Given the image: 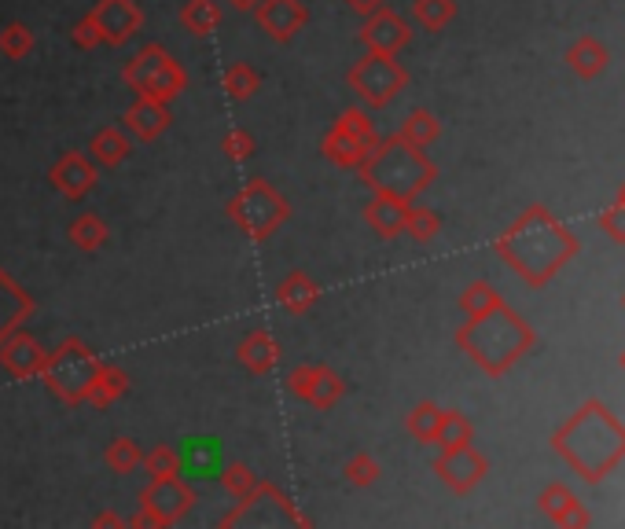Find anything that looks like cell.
<instances>
[{"mask_svg":"<svg viewBox=\"0 0 625 529\" xmlns=\"http://www.w3.org/2000/svg\"><path fill=\"white\" fill-rule=\"evenodd\" d=\"M342 4H346V8H350L353 15H372V12H379V8H383V4H387V0H342Z\"/></svg>","mask_w":625,"mask_h":529,"instance_id":"7dc6e473","label":"cell"},{"mask_svg":"<svg viewBox=\"0 0 625 529\" xmlns=\"http://www.w3.org/2000/svg\"><path fill=\"white\" fill-rule=\"evenodd\" d=\"M291 217V203L276 192L265 177H250L232 199H228V221L250 239V243H265L276 236Z\"/></svg>","mask_w":625,"mask_h":529,"instance_id":"5b68a950","label":"cell"},{"mask_svg":"<svg viewBox=\"0 0 625 529\" xmlns=\"http://www.w3.org/2000/svg\"><path fill=\"white\" fill-rule=\"evenodd\" d=\"M125 394H129V375H125L118 364L100 361L96 364V372H92L89 386H85V401H81V405L111 408L114 401H122Z\"/></svg>","mask_w":625,"mask_h":529,"instance_id":"d6986e66","label":"cell"},{"mask_svg":"<svg viewBox=\"0 0 625 529\" xmlns=\"http://www.w3.org/2000/svg\"><path fill=\"white\" fill-rule=\"evenodd\" d=\"M342 397H346V379L339 372H331L320 364L317 368V383H313V394H309L306 405H313L317 412H331V408L339 405Z\"/></svg>","mask_w":625,"mask_h":529,"instance_id":"1f68e13d","label":"cell"},{"mask_svg":"<svg viewBox=\"0 0 625 529\" xmlns=\"http://www.w3.org/2000/svg\"><path fill=\"white\" fill-rule=\"evenodd\" d=\"M122 125H125V133L133 136V140H140V144H151V140H159V136L173 125V111H170V103L137 96V103H133V107L122 114Z\"/></svg>","mask_w":625,"mask_h":529,"instance_id":"9a60e30c","label":"cell"},{"mask_svg":"<svg viewBox=\"0 0 625 529\" xmlns=\"http://www.w3.org/2000/svg\"><path fill=\"white\" fill-rule=\"evenodd\" d=\"M188 89V74H184V67L177 63V59H166L155 74H151V81L144 85V92L140 96H148V100H159V103H173L181 92Z\"/></svg>","mask_w":625,"mask_h":529,"instance_id":"484cf974","label":"cell"},{"mask_svg":"<svg viewBox=\"0 0 625 529\" xmlns=\"http://www.w3.org/2000/svg\"><path fill=\"white\" fill-rule=\"evenodd\" d=\"M497 254L508 261L519 276H526L534 287H541V283L552 280V272L574 254V239H570L541 206H530V210L497 239Z\"/></svg>","mask_w":625,"mask_h":529,"instance_id":"6da1fadb","label":"cell"},{"mask_svg":"<svg viewBox=\"0 0 625 529\" xmlns=\"http://www.w3.org/2000/svg\"><path fill=\"white\" fill-rule=\"evenodd\" d=\"M475 441V427H471V419L464 412H442V427H438V438L434 445L438 449H460V445H471Z\"/></svg>","mask_w":625,"mask_h":529,"instance_id":"e575fe53","label":"cell"},{"mask_svg":"<svg viewBox=\"0 0 625 529\" xmlns=\"http://www.w3.org/2000/svg\"><path fill=\"white\" fill-rule=\"evenodd\" d=\"M96 364H100V357L78 335H70L52 353H45V368H41L37 379L48 386V394L56 401H63L67 408H78L85 401V386H89Z\"/></svg>","mask_w":625,"mask_h":529,"instance_id":"8992f818","label":"cell"},{"mask_svg":"<svg viewBox=\"0 0 625 529\" xmlns=\"http://www.w3.org/2000/svg\"><path fill=\"white\" fill-rule=\"evenodd\" d=\"M442 412L445 408H438L434 401H420V405L405 416V430H409V438H416L420 445H434L438 427H442Z\"/></svg>","mask_w":625,"mask_h":529,"instance_id":"f546056e","label":"cell"},{"mask_svg":"<svg viewBox=\"0 0 625 529\" xmlns=\"http://www.w3.org/2000/svg\"><path fill=\"white\" fill-rule=\"evenodd\" d=\"M177 19H181V26L192 37H210L217 26H221L225 12H221V4H217V0H184Z\"/></svg>","mask_w":625,"mask_h":529,"instance_id":"d4e9b609","label":"cell"},{"mask_svg":"<svg viewBox=\"0 0 625 529\" xmlns=\"http://www.w3.org/2000/svg\"><path fill=\"white\" fill-rule=\"evenodd\" d=\"M552 445H556V452H563L589 482H596V478H603V474L625 456V427L600 405V401H589L578 416L570 419L567 427L556 430Z\"/></svg>","mask_w":625,"mask_h":529,"instance_id":"7a4b0ae2","label":"cell"},{"mask_svg":"<svg viewBox=\"0 0 625 529\" xmlns=\"http://www.w3.org/2000/svg\"><path fill=\"white\" fill-rule=\"evenodd\" d=\"M254 485H258V474L250 471L247 463H228L225 474H221V489H225L232 500H247L254 493Z\"/></svg>","mask_w":625,"mask_h":529,"instance_id":"b9f144b4","label":"cell"},{"mask_svg":"<svg viewBox=\"0 0 625 529\" xmlns=\"http://www.w3.org/2000/svg\"><path fill=\"white\" fill-rule=\"evenodd\" d=\"M45 353L48 349L41 346L30 331L15 327L12 335L0 342V368L12 375L15 383H30V379H37L41 368H45Z\"/></svg>","mask_w":625,"mask_h":529,"instance_id":"4fadbf2b","label":"cell"},{"mask_svg":"<svg viewBox=\"0 0 625 529\" xmlns=\"http://www.w3.org/2000/svg\"><path fill=\"white\" fill-rule=\"evenodd\" d=\"M166 59H170V52H166V48H162L159 41H151V45L140 48L137 56H133L122 67V81L140 96V92H144V85L151 81V74H155V70H159L162 63H166Z\"/></svg>","mask_w":625,"mask_h":529,"instance_id":"cb8c5ba5","label":"cell"},{"mask_svg":"<svg viewBox=\"0 0 625 529\" xmlns=\"http://www.w3.org/2000/svg\"><path fill=\"white\" fill-rule=\"evenodd\" d=\"M438 232H442V221H438V214H434V210H427V206L409 203V214H405V232H401V236L416 239V243H434V239H438Z\"/></svg>","mask_w":625,"mask_h":529,"instance_id":"74e56055","label":"cell"},{"mask_svg":"<svg viewBox=\"0 0 625 529\" xmlns=\"http://www.w3.org/2000/svg\"><path fill=\"white\" fill-rule=\"evenodd\" d=\"M412 15H416V23H420L423 30L438 34V30H445V26L456 19V0H416V4H412Z\"/></svg>","mask_w":625,"mask_h":529,"instance_id":"d590c367","label":"cell"},{"mask_svg":"<svg viewBox=\"0 0 625 529\" xmlns=\"http://www.w3.org/2000/svg\"><path fill=\"white\" fill-rule=\"evenodd\" d=\"M438 133H442V122H438L431 111H423V107L405 114V122H401V129H398L401 140L412 147H431L434 140H438Z\"/></svg>","mask_w":625,"mask_h":529,"instance_id":"4dcf8cb0","label":"cell"},{"mask_svg":"<svg viewBox=\"0 0 625 529\" xmlns=\"http://www.w3.org/2000/svg\"><path fill=\"white\" fill-rule=\"evenodd\" d=\"M456 346L482 368L486 375H504L526 349L534 346V331L523 316L500 302L482 316H467V324L456 331Z\"/></svg>","mask_w":625,"mask_h":529,"instance_id":"3957f363","label":"cell"},{"mask_svg":"<svg viewBox=\"0 0 625 529\" xmlns=\"http://www.w3.org/2000/svg\"><path fill=\"white\" fill-rule=\"evenodd\" d=\"M497 305H500L497 287L486 280L467 283L464 294H460V309H464V316H482V313H489V309H497Z\"/></svg>","mask_w":625,"mask_h":529,"instance_id":"ab89813d","label":"cell"},{"mask_svg":"<svg viewBox=\"0 0 625 529\" xmlns=\"http://www.w3.org/2000/svg\"><path fill=\"white\" fill-rule=\"evenodd\" d=\"M335 129H342V133L353 136V140H357V144H364V147H375V144H379V133H375L372 114L361 111V107H346V111L339 114Z\"/></svg>","mask_w":625,"mask_h":529,"instance_id":"8d00e7d4","label":"cell"},{"mask_svg":"<svg viewBox=\"0 0 625 529\" xmlns=\"http://www.w3.org/2000/svg\"><path fill=\"white\" fill-rule=\"evenodd\" d=\"M434 474L442 478L456 496L471 493L482 478L489 474V460L475 445H460V449H442V456L434 460Z\"/></svg>","mask_w":625,"mask_h":529,"instance_id":"8fae6325","label":"cell"},{"mask_svg":"<svg viewBox=\"0 0 625 529\" xmlns=\"http://www.w3.org/2000/svg\"><path fill=\"white\" fill-rule=\"evenodd\" d=\"M317 368L320 364H298V368H291V375H287V394L298 397V401H309L313 383H317Z\"/></svg>","mask_w":625,"mask_h":529,"instance_id":"ee69618b","label":"cell"},{"mask_svg":"<svg viewBox=\"0 0 625 529\" xmlns=\"http://www.w3.org/2000/svg\"><path fill=\"white\" fill-rule=\"evenodd\" d=\"M600 225H603V232L614 239V243H625V206L614 203L611 210L600 217Z\"/></svg>","mask_w":625,"mask_h":529,"instance_id":"bcb514c9","label":"cell"},{"mask_svg":"<svg viewBox=\"0 0 625 529\" xmlns=\"http://www.w3.org/2000/svg\"><path fill=\"white\" fill-rule=\"evenodd\" d=\"M254 151H258V144H254V136L247 129H228L221 136V155L228 162H247V158H254Z\"/></svg>","mask_w":625,"mask_h":529,"instance_id":"7bdbcfd3","label":"cell"},{"mask_svg":"<svg viewBox=\"0 0 625 529\" xmlns=\"http://www.w3.org/2000/svg\"><path fill=\"white\" fill-rule=\"evenodd\" d=\"M541 511H545L552 522L559 526H589V511L574 500L567 485H548L545 493H541Z\"/></svg>","mask_w":625,"mask_h":529,"instance_id":"7402d4cb","label":"cell"},{"mask_svg":"<svg viewBox=\"0 0 625 529\" xmlns=\"http://www.w3.org/2000/svg\"><path fill=\"white\" fill-rule=\"evenodd\" d=\"M140 467L148 471V478H173V474H181V452L173 445H155L151 452H144Z\"/></svg>","mask_w":625,"mask_h":529,"instance_id":"60d3db41","label":"cell"},{"mask_svg":"<svg viewBox=\"0 0 625 529\" xmlns=\"http://www.w3.org/2000/svg\"><path fill=\"white\" fill-rule=\"evenodd\" d=\"M67 239L81 250V254H96V250L107 247L111 228H107V221H103L100 214H78L74 221H70Z\"/></svg>","mask_w":625,"mask_h":529,"instance_id":"4316f807","label":"cell"},{"mask_svg":"<svg viewBox=\"0 0 625 529\" xmlns=\"http://www.w3.org/2000/svg\"><path fill=\"white\" fill-rule=\"evenodd\" d=\"M96 181H100V173L89 162V155H81V151H63L48 169V184L70 203H81L96 188Z\"/></svg>","mask_w":625,"mask_h":529,"instance_id":"5bb4252c","label":"cell"},{"mask_svg":"<svg viewBox=\"0 0 625 529\" xmlns=\"http://www.w3.org/2000/svg\"><path fill=\"white\" fill-rule=\"evenodd\" d=\"M379 474H383V467H379V460H375L372 452H353L350 460H346V467H342V478L353 489H372L379 482Z\"/></svg>","mask_w":625,"mask_h":529,"instance_id":"f35d334b","label":"cell"},{"mask_svg":"<svg viewBox=\"0 0 625 529\" xmlns=\"http://www.w3.org/2000/svg\"><path fill=\"white\" fill-rule=\"evenodd\" d=\"M273 298L287 316H306V313H313V305L320 302V283L313 280L309 272L291 269L284 280L276 283Z\"/></svg>","mask_w":625,"mask_h":529,"instance_id":"ac0fdd59","label":"cell"},{"mask_svg":"<svg viewBox=\"0 0 625 529\" xmlns=\"http://www.w3.org/2000/svg\"><path fill=\"white\" fill-rule=\"evenodd\" d=\"M221 89H225L228 100L247 103L262 89V74L250 67V63H228L225 74H221Z\"/></svg>","mask_w":625,"mask_h":529,"instance_id":"83f0119b","label":"cell"},{"mask_svg":"<svg viewBox=\"0 0 625 529\" xmlns=\"http://www.w3.org/2000/svg\"><path fill=\"white\" fill-rule=\"evenodd\" d=\"M225 4L232 8V12H239V15H243V12H254V8H258V0H225Z\"/></svg>","mask_w":625,"mask_h":529,"instance_id":"681fc988","label":"cell"},{"mask_svg":"<svg viewBox=\"0 0 625 529\" xmlns=\"http://www.w3.org/2000/svg\"><path fill=\"white\" fill-rule=\"evenodd\" d=\"M92 526H96V529H103V526H118V529H122V526H129V522H125L122 515H114V511H100V515L92 518Z\"/></svg>","mask_w":625,"mask_h":529,"instance_id":"c3c4849f","label":"cell"},{"mask_svg":"<svg viewBox=\"0 0 625 529\" xmlns=\"http://www.w3.org/2000/svg\"><path fill=\"white\" fill-rule=\"evenodd\" d=\"M34 48H37V37L26 23L15 19V23L0 26V52L12 59V63H23L26 56H34Z\"/></svg>","mask_w":625,"mask_h":529,"instance_id":"d6a6232c","label":"cell"},{"mask_svg":"<svg viewBox=\"0 0 625 529\" xmlns=\"http://www.w3.org/2000/svg\"><path fill=\"white\" fill-rule=\"evenodd\" d=\"M357 37H361V45L368 48V52H379V56H398L401 48L412 41V26L405 23L398 12H390L387 4H383L379 12L364 15Z\"/></svg>","mask_w":625,"mask_h":529,"instance_id":"7c38bea8","label":"cell"},{"mask_svg":"<svg viewBox=\"0 0 625 529\" xmlns=\"http://www.w3.org/2000/svg\"><path fill=\"white\" fill-rule=\"evenodd\" d=\"M357 173H361V181L368 184L372 192H387V195H398V199L416 203V195H423L434 184L438 166L423 155V147L405 144V140L394 133L390 140H379V144L368 151V158L357 166Z\"/></svg>","mask_w":625,"mask_h":529,"instance_id":"277c9868","label":"cell"},{"mask_svg":"<svg viewBox=\"0 0 625 529\" xmlns=\"http://www.w3.org/2000/svg\"><path fill=\"white\" fill-rule=\"evenodd\" d=\"M236 361L243 364L250 375H269L276 364H280V342H276L273 331L254 327V331H247V335L239 338Z\"/></svg>","mask_w":625,"mask_h":529,"instance_id":"e0dca14e","label":"cell"},{"mask_svg":"<svg viewBox=\"0 0 625 529\" xmlns=\"http://www.w3.org/2000/svg\"><path fill=\"white\" fill-rule=\"evenodd\" d=\"M368 151H372V147L357 144L353 136H346L342 129H335V125H331L328 133H324V140H320V155L339 169H357L364 158H368Z\"/></svg>","mask_w":625,"mask_h":529,"instance_id":"603a6c76","label":"cell"},{"mask_svg":"<svg viewBox=\"0 0 625 529\" xmlns=\"http://www.w3.org/2000/svg\"><path fill=\"white\" fill-rule=\"evenodd\" d=\"M92 162L103 169H114V166H122L125 158L133 155V136L125 133L122 125H103L100 133L92 136Z\"/></svg>","mask_w":625,"mask_h":529,"instance_id":"44dd1931","label":"cell"},{"mask_svg":"<svg viewBox=\"0 0 625 529\" xmlns=\"http://www.w3.org/2000/svg\"><path fill=\"white\" fill-rule=\"evenodd\" d=\"M89 19L103 45L111 48H122L125 41H133L144 30V8L137 0H96Z\"/></svg>","mask_w":625,"mask_h":529,"instance_id":"9c48e42d","label":"cell"},{"mask_svg":"<svg viewBox=\"0 0 625 529\" xmlns=\"http://www.w3.org/2000/svg\"><path fill=\"white\" fill-rule=\"evenodd\" d=\"M567 63L578 78H596V74L607 67V48H603L596 37H581L578 45L567 52Z\"/></svg>","mask_w":625,"mask_h":529,"instance_id":"f1b7e54d","label":"cell"},{"mask_svg":"<svg viewBox=\"0 0 625 529\" xmlns=\"http://www.w3.org/2000/svg\"><path fill=\"white\" fill-rule=\"evenodd\" d=\"M405 214H409V199L387 192H372V199L364 206V221L379 239H398L405 232Z\"/></svg>","mask_w":625,"mask_h":529,"instance_id":"2e32d148","label":"cell"},{"mask_svg":"<svg viewBox=\"0 0 625 529\" xmlns=\"http://www.w3.org/2000/svg\"><path fill=\"white\" fill-rule=\"evenodd\" d=\"M70 41L81 48V52H92V48H100L103 41H100V34H96V26H92V19L89 15H81L78 23L70 26Z\"/></svg>","mask_w":625,"mask_h":529,"instance_id":"f6af8a7d","label":"cell"},{"mask_svg":"<svg viewBox=\"0 0 625 529\" xmlns=\"http://www.w3.org/2000/svg\"><path fill=\"white\" fill-rule=\"evenodd\" d=\"M195 504H199V496H195V489L184 482L181 474H173V478H151L144 485V493H140V511L129 518V526L140 529L177 526L184 515H192Z\"/></svg>","mask_w":625,"mask_h":529,"instance_id":"ba28073f","label":"cell"},{"mask_svg":"<svg viewBox=\"0 0 625 529\" xmlns=\"http://www.w3.org/2000/svg\"><path fill=\"white\" fill-rule=\"evenodd\" d=\"M346 85L357 92V100H361L364 107L379 111V107L394 103L401 92H405V85H409V70L401 67L398 56H379V52H368V56H361L350 67Z\"/></svg>","mask_w":625,"mask_h":529,"instance_id":"52a82bcc","label":"cell"},{"mask_svg":"<svg viewBox=\"0 0 625 529\" xmlns=\"http://www.w3.org/2000/svg\"><path fill=\"white\" fill-rule=\"evenodd\" d=\"M254 23H258V30H262L269 41L291 45V41L309 26V8H306V0H258Z\"/></svg>","mask_w":625,"mask_h":529,"instance_id":"30bf717a","label":"cell"},{"mask_svg":"<svg viewBox=\"0 0 625 529\" xmlns=\"http://www.w3.org/2000/svg\"><path fill=\"white\" fill-rule=\"evenodd\" d=\"M30 313H34V298L0 269V342L12 335L15 327H23Z\"/></svg>","mask_w":625,"mask_h":529,"instance_id":"ffe728a7","label":"cell"},{"mask_svg":"<svg viewBox=\"0 0 625 529\" xmlns=\"http://www.w3.org/2000/svg\"><path fill=\"white\" fill-rule=\"evenodd\" d=\"M618 203L625 206V184H622V188H618Z\"/></svg>","mask_w":625,"mask_h":529,"instance_id":"f907efd6","label":"cell"},{"mask_svg":"<svg viewBox=\"0 0 625 529\" xmlns=\"http://www.w3.org/2000/svg\"><path fill=\"white\" fill-rule=\"evenodd\" d=\"M103 463H107L111 474H133V471H140V463H144V449H140L133 438H114L111 445L103 449Z\"/></svg>","mask_w":625,"mask_h":529,"instance_id":"836d02e7","label":"cell"}]
</instances>
